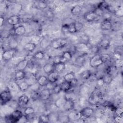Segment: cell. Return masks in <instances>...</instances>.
Here are the masks:
<instances>
[{"label":"cell","instance_id":"1","mask_svg":"<svg viewBox=\"0 0 123 123\" xmlns=\"http://www.w3.org/2000/svg\"><path fill=\"white\" fill-rule=\"evenodd\" d=\"M0 101L1 104H5L10 102L12 98V95L8 88L0 93Z\"/></svg>","mask_w":123,"mask_h":123},{"label":"cell","instance_id":"2","mask_svg":"<svg viewBox=\"0 0 123 123\" xmlns=\"http://www.w3.org/2000/svg\"><path fill=\"white\" fill-rule=\"evenodd\" d=\"M102 64L103 62L101 60L100 55L98 53L92 56L89 60V65L92 68H97Z\"/></svg>","mask_w":123,"mask_h":123},{"label":"cell","instance_id":"3","mask_svg":"<svg viewBox=\"0 0 123 123\" xmlns=\"http://www.w3.org/2000/svg\"><path fill=\"white\" fill-rule=\"evenodd\" d=\"M101 95L96 91H93L88 99V103L91 105H96L100 101Z\"/></svg>","mask_w":123,"mask_h":123},{"label":"cell","instance_id":"4","mask_svg":"<svg viewBox=\"0 0 123 123\" xmlns=\"http://www.w3.org/2000/svg\"><path fill=\"white\" fill-rule=\"evenodd\" d=\"M67 43V41L65 38H58L53 41L51 43V46L54 49H58L65 46Z\"/></svg>","mask_w":123,"mask_h":123},{"label":"cell","instance_id":"5","mask_svg":"<svg viewBox=\"0 0 123 123\" xmlns=\"http://www.w3.org/2000/svg\"><path fill=\"white\" fill-rule=\"evenodd\" d=\"M81 118H88L91 117L94 113V110L93 108L89 107H86L83 108L79 111Z\"/></svg>","mask_w":123,"mask_h":123},{"label":"cell","instance_id":"6","mask_svg":"<svg viewBox=\"0 0 123 123\" xmlns=\"http://www.w3.org/2000/svg\"><path fill=\"white\" fill-rule=\"evenodd\" d=\"M84 18L86 21L91 22L97 20L99 18V16L94 11H91L85 13L84 15Z\"/></svg>","mask_w":123,"mask_h":123},{"label":"cell","instance_id":"7","mask_svg":"<svg viewBox=\"0 0 123 123\" xmlns=\"http://www.w3.org/2000/svg\"><path fill=\"white\" fill-rule=\"evenodd\" d=\"M68 119L72 121H75L81 119V115L79 112V111L73 109L70 111L68 116Z\"/></svg>","mask_w":123,"mask_h":123},{"label":"cell","instance_id":"8","mask_svg":"<svg viewBox=\"0 0 123 123\" xmlns=\"http://www.w3.org/2000/svg\"><path fill=\"white\" fill-rule=\"evenodd\" d=\"M14 50L12 49L4 50L2 54V58L3 61L8 62L12 60L14 56Z\"/></svg>","mask_w":123,"mask_h":123},{"label":"cell","instance_id":"9","mask_svg":"<svg viewBox=\"0 0 123 123\" xmlns=\"http://www.w3.org/2000/svg\"><path fill=\"white\" fill-rule=\"evenodd\" d=\"M51 96L50 90L48 88H45L42 90L39 93V98L43 101L48 100Z\"/></svg>","mask_w":123,"mask_h":123},{"label":"cell","instance_id":"10","mask_svg":"<svg viewBox=\"0 0 123 123\" xmlns=\"http://www.w3.org/2000/svg\"><path fill=\"white\" fill-rule=\"evenodd\" d=\"M74 103L73 100L70 98H67L64 104L63 108L65 111H70L74 109Z\"/></svg>","mask_w":123,"mask_h":123},{"label":"cell","instance_id":"11","mask_svg":"<svg viewBox=\"0 0 123 123\" xmlns=\"http://www.w3.org/2000/svg\"><path fill=\"white\" fill-rule=\"evenodd\" d=\"M112 27V25L110 20L103 19L101 22L100 28L103 30H110Z\"/></svg>","mask_w":123,"mask_h":123},{"label":"cell","instance_id":"12","mask_svg":"<svg viewBox=\"0 0 123 123\" xmlns=\"http://www.w3.org/2000/svg\"><path fill=\"white\" fill-rule=\"evenodd\" d=\"M20 21V17L18 15L14 14L13 15L11 16L8 18L7 20L8 23L12 26H14L17 25Z\"/></svg>","mask_w":123,"mask_h":123},{"label":"cell","instance_id":"13","mask_svg":"<svg viewBox=\"0 0 123 123\" xmlns=\"http://www.w3.org/2000/svg\"><path fill=\"white\" fill-rule=\"evenodd\" d=\"M75 50L80 52H85L87 50L89 49L88 46L85 42H81L75 46H74Z\"/></svg>","mask_w":123,"mask_h":123},{"label":"cell","instance_id":"14","mask_svg":"<svg viewBox=\"0 0 123 123\" xmlns=\"http://www.w3.org/2000/svg\"><path fill=\"white\" fill-rule=\"evenodd\" d=\"M48 79L49 82L55 83L58 80L59 74L55 71H53L48 74Z\"/></svg>","mask_w":123,"mask_h":123},{"label":"cell","instance_id":"15","mask_svg":"<svg viewBox=\"0 0 123 123\" xmlns=\"http://www.w3.org/2000/svg\"><path fill=\"white\" fill-rule=\"evenodd\" d=\"M28 61L25 58L24 60H21L16 65V69L18 70H24L28 66Z\"/></svg>","mask_w":123,"mask_h":123},{"label":"cell","instance_id":"16","mask_svg":"<svg viewBox=\"0 0 123 123\" xmlns=\"http://www.w3.org/2000/svg\"><path fill=\"white\" fill-rule=\"evenodd\" d=\"M83 12V9L81 7V6L79 5H75L74 6L71 10V13L74 15V16H79Z\"/></svg>","mask_w":123,"mask_h":123},{"label":"cell","instance_id":"17","mask_svg":"<svg viewBox=\"0 0 123 123\" xmlns=\"http://www.w3.org/2000/svg\"><path fill=\"white\" fill-rule=\"evenodd\" d=\"M106 73L113 78L116 76L118 74V68H117L115 65L109 66L107 69Z\"/></svg>","mask_w":123,"mask_h":123},{"label":"cell","instance_id":"18","mask_svg":"<svg viewBox=\"0 0 123 123\" xmlns=\"http://www.w3.org/2000/svg\"><path fill=\"white\" fill-rule=\"evenodd\" d=\"M66 98H67L64 96L61 97L57 98L54 102V105L55 107L59 109L63 108L64 104L65 102V101L66 100Z\"/></svg>","mask_w":123,"mask_h":123},{"label":"cell","instance_id":"19","mask_svg":"<svg viewBox=\"0 0 123 123\" xmlns=\"http://www.w3.org/2000/svg\"><path fill=\"white\" fill-rule=\"evenodd\" d=\"M62 91L67 92H68L72 88L73 86L71 82L64 81L60 84Z\"/></svg>","mask_w":123,"mask_h":123},{"label":"cell","instance_id":"20","mask_svg":"<svg viewBox=\"0 0 123 123\" xmlns=\"http://www.w3.org/2000/svg\"><path fill=\"white\" fill-rule=\"evenodd\" d=\"M29 101V97L25 95H21L18 99V102L19 105L21 106L26 105Z\"/></svg>","mask_w":123,"mask_h":123},{"label":"cell","instance_id":"21","mask_svg":"<svg viewBox=\"0 0 123 123\" xmlns=\"http://www.w3.org/2000/svg\"><path fill=\"white\" fill-rule=\"evenodd\" d=\"M43 70L45 74H48L54 70V65L53 63H47L43 66Z\"/></svg>","mask_w":123,"mask_h":123},{"label":"cell","instance_id":"22","mask_svg":"<svg viewBox=\"0 0 123 123\" xmlns=\"http://www.w3.org/2000/svg\"><path fill=\"white\" fill-rule=\"evenodd\" d=\"M37 82L40 86H46L49 83L47 77L45 75L39 76L37 78Z\"/></svg>","mask_w":123,"mask_h":123},{"label":"cell","instance_id":"23","mask_svg":"<svg viewBox=\"0 0 123 123\" xmlns=\"http://www.w3.org/2000/svg\"><path fill=\"white\" fill-rule=\"evenodd\" d=\"M15 35L19 36H23L26 32V29L24 26L19 25L16 27H14Z\"/></svg>","mask_w":123,"mask_h":123},{"label":"cell","instance_id":"24","mask_svg":"<svg viewBox=\"0 0 123 123\" xmlns=\"http://www.w3.org/2000/svg\"><path fill=\"white\" fill-rule=\"evenodd\" d=\"M86 53H83V54L77 57L74 61V62L76 65L78 66L83 65L86 60Z\"/></svg>","mask_w":123,"mask_h":123},{"label":"cell","instance_id":"25","mask_svg":"<svg viewBox=\"0 0 123 123\" xmlns=\"http://www.w3.org/2000/svg\"><path fill=\"white\" fill-rule=\"evenodd\" d=\"M37 45L35 43L28 42L26 43L24 46V49L28 52H32L36 48Z\"/></svg>","mask_w":123,"mask_h":123},{"label":"cell","instance_id":"26","mask_svg":"<svg viewBox=\"0 0 123 123\" xmlns=\"http://www.w3.org/2000/svg\"><path fill=\"white\" fill-rule=\"evenodd\" d=\"M110 44L111 42L109 39L103 38L99 43L98 47L104 49H107L110 47Z\"/></svg>","mask_w":123,"mask_h":123},{"label":"cell","instance_id":"27","mask_svg":"<svg viewBox=\"0 0 123 123\" xmlns=\"http://www.w3.org/2000/svg\"><path fill=\"white\" fill-rule=\"evenodd\" d=\"M66 68L65 62H60L54 65V71L58 74L62 73Z\"/></svg>","mask_w":123,"mask_h":123},{"label":"cell","instance_id":"28","mask_svg":"<svg viewBox=\"0 0 123 123\" xmlns=\"http://www.w3.org/2000/svg\"><path fill=\"white\" fill-rule=\"evenodd\" d=\"M25 75L26 74L24 71L18 70L15 74L14 78L16 80L21 81L25 78Z\"/></svg>","mask_w":123,"mask_h":123},{"label":"cell","instance_id":"29","mask_svg":"<svg viewBox=\"0 0 123 123\" xmlns=\"http://www.w3.org/2000/svg\"><path fill=\"white\" fill-rule=\"evenodd\" d=\"M22 6L19 3H13L11 5V11L12 12H14L15 13V15H17V13L20 12L21 10H22Z\"/></svg>","mask_w":123,"mask_h":123},{"label":"cell","instance_id":"30","mask_svg":"<svg viewBox=\"0 0 123 123\" xmlns=\"http://www.w3.org/2000/svg\"><path fill=\"white\" fill-rule=\"evenodd\" d=\"M18 88L21 91H25L30 87V85L28 83L27 81H21L18 84Z\"/></svg>","mask_w":123,"mask_h":123},{"label":"cell","instance_id":"31","mask_svg":"<svg viewBox=\"0 0 123 123\" xmlns=\"http://www.w3.org/2000/svg\"><path fill=\"white\" fill-rule=\"evenodd\" d=\"M8 46H9V48H10V49L15 50L16 49V48L18 47V43L15 39L12 38V39H11L9 41Z\"/></svg>","mask_w":123,"mask_h":123},{"label":"cell","instance_id":"32","mask_svg":"<svg viewBox=\"0 0 123 123\" xmlns=\"http://www.w3.org/2000/svg\"><path fill=\"white\" fill-rule=\"evenodd\" d=\"M35 7L39 9H45L47 7V3L45 1H37L35 2Z\"/></svg>","mask_w":123,"mask_h":123},{"label":"cell","instance_id":"33","mask_svg":"<svg viewBox=\"0 0 123 123\" xmlns=\"http://www.w3.org/2000/svg\"><path fill=\"white\" fill-rule=\"evenodd\" d=\"M75 74L73 72H69L63 76L64 81L71 82L74 79H75Z\"/></svg>","mask_w":123,"mask_h":123},{"label":"cell","instance_id":"34","mask_svg":"<svg viewBox=\"0 0 123 123\" xmlns=\"http://www.w3.org/2000/svg\"><path fill=\"white\" fill-rule=\"evenodd\" d=\"M62 56L64 61H69L72 59L73 54L69 50H67L63 52Z\"/></svg>","mask_w":123,"mask_h":123},{"label":"cell","instance_id":"35","mask_svg":"<svg viewBox=\"0 0 123 123\" xmlns=\"http://www.w3.org/2000/svg\"><path fill=\"white\" fill-rule=\"evenodd\" d=\"M38 122L40 123H46L49 122V114H41L39 116L38 118Z\"/></svg>","mask_w":123,"mask_h":123},{"label":"cell","instance_id":"36","mask_svg":"<svg viewBox=\"0 0 123 123\" xmlns=\"http://www.w3.org/2000/svg\"><path fill=\"white\" fill-rule=\"evenodd\" d=\"M109 4L106 1H101L100 2H99L97 6V8L101 9L102 11H104V10H107L109 6Z\"/></svg>","mask_w":123,"mask_h":123},{"label":"cell","instance_id":"37","mask_svg":"<svg viewBox=\"0 0 123 123\" xmlns=\"http://www.w3.org/2000/svg\"><path fill=\"white\" fill-rule=\"evenodd\" d=\"M102 77L103 79L105 84L109 85V84H111L113 80V78L111 75H110L109 74H108L107 73L104 74V75H103L102 76Z\"/></svg>","mask_w":123,"mask_h":123},{"label":"cell","instance_id":"38","mask_svg":"<svg viewBox=\"0 0 123 123\" xmlns=\"http://www.w3.org/2000/svg\"><path fill=\"white\" fill-rule=\"evenodd\" d=\"M100 57L103 62V63H106L108 62H110L111 59V56L107 53H103L100 54Z\"/></svg>","mask_w":123,"mask_h":123},{"label":"cell","instance_id":"39","mask_svg":"<svg viewBox=\"0 0 123 123\" xmlns=\"http://www.w3.org/2000/svg\"><path fill=\"white\" fill-rule=\"evenodd\" d=\"M91 75V73L89 70H86L83 72L81 74L80 76L81 78L83 80H87L90 78Z\"/></svg>","mask_w":123,"mask_h":123},{"label":"cell","instance_id":"40","mask_svg":"<svg viewBox=\"0 0 123 123\" xmlns=\"http://www.w3.org/2000/svg\"><path fill=\"white\" fill-rule=\"evenodd\" d=\"M35 112L34 109L32 107H26L24 110V114L27 116L33 114Z\"/></svg>","mask_w":123,"mask_h":123},{"label":"cell","instance_id":"41","mask_svg":"<svg viewBox=\"0 0 123 123\" xmlns=\"http://www.w3.org/2000/svg\"><path fill=\"white\" fill-rule=\"evenodd\" d=\"M64 60L63 59V58L62 57V56H55L53 58V64L54 65L58 64L60 62H64Z\"/></svg>","mask_w":123,"mask_h":123},{"label":"cell","instance_id":"42","mask_svg":"<svg viewBox=\"0 0 123 123\" xmlns=\"http://www.w3.org/2000/svg\"><path fill=\"white\" fill-rule=\"evenodd\" d=\"M45 56L44 53L42 51H39L37 52L34 55V57L37 60H42Z\"/></svg>","mask_w":123,"mask_h":123},{"label":"cell","instance_id":"43","mask_svg":"<svg viewBox=\"0 0 123 123\" xmlns=\"http://www.w3.org/2000/svg\"><path fill=\"white\" fill-rule=\"evenodd\" d=\"M69 32L71 34H74L77 32L74 22L69 24Z\"/></svg>","mask_w":123,"mask_h":123},{"label":"cell","instance_id":"44","mask_svg":"<svg viewBox=\"0 0 123 123\" xmlns=\"http://www.w3.org/2000/svg\"><path fill=\"white\" fill-rule=\"evenodd\" d=\"M74 23V25H75V27L77 32L78 31H80L82 29V28H83V24L81 22L77 21Z\"/></svg>","mask_w":123,"mask_h":123},{"label":"cell","instance_id":"45","mask_svg":"<svg viewBox=\"0 0 123 123\" xmlns=\"http://www.w3.org/2000/svg\"><path fill=\"white\" fill-rule=\"evenodd\" d=\"M52 91L54 92V93L57 94L60 93L61 91H62L60 84H56V85L53 88Z\"/></svg>","mask_w":123,"mask_h":123},{"label":"cell","instance_id":"46","mask_svg":"<svg viewBox=\"0 0 123 123\" xmlns=\"http://www.w3.org/2000/svg\"><path fill=\"white\" fill-rule=\"evenodd\" d=\"M114 120L117 123H122L123 122V116L121 115H116L114 118Z\"/></svg>","mask_w":123,"mask_h":123},{"label":"cell","instance_id":"47","mask_svg":"<svg viewBox=\"0 0 123 123\" xmlns=\"http://www.w3.org/2000/svg\"><path fill=\"white\" fill-rule=\"evenodd\" d=\"M96 84H97V86L98 87H101L104 86L105 83H104V82L103 81V79L102 76L100 77L99 78H98L97 79V82H96Z\"/></svg>","mask_w":123,"mask_h":123},{"label":"cell","instance_id":"48","mask_svg":"<svg viewBox=\"0 0 123 123\" xmlns=\"http://www.w3.org/2000/svg\"><path fill=\"white\" fill-rule=\"evenodd\" d=\"M61 31L63 33H67L69 32V24H64L62 26Z\"/></svg>","mask_w":123,"mask_h":123},{"label":"cell","instance_id":"49","mask_svg":"<svg viewBox=\"0 0 123 123\" xmlns=\"http://www.w3.org/2000/svg\"><path fill=\"white\" fill-rule=\"evenodd\" d=\"M123 62L122 59H119V60H116L115 61V66L117 68H120L123 66Z\"/></svg>","mask_w":123,"mask_h":123},{"label":"cell","instance_id":"50","mask_svg":"<svg viewBox=\"0 0 123 123\" xmlns=\"http://www.w3.org/2000/svg\"><path fill=\"white\" fill-rule=\"evenodd\" d=\"M99 50V47L97 46H93L89 50L91 51L92 52H93L95 54H97Z\"/></svg>","mask_w":123,"mask_h":123},{"label":"cell","instance_id":"51","mask_svg":"<svg viewBox=\"0 0 123 123\" xmlns=\"http://www.w3.org/2000/svg\"><path fill=\"white\" fill-rule=\"evenodd\" d=\"M115 112L116 115H123V109L122 107H118L115 110Z\"/></svg>","mask_w":123,"mask_h":123},{"label":"cell","instance_id":"52","mask_svg":"<svg viewBox=\"0 0 123 123\" xmlns=\"http://www.w3.org/2000/svg\"><path fill=\"white\" fill-rule=\"evenodd\" d=\"M56 85L55 83H50L49 82L47 84V85L46 86V88H48L49 90H52L53 88H54V87Z\"/></svg>","mask_w":123,"mask_h":123},{"label":"cell","instance_id":"53","mask_svg":"<svg viewBox=\"0 0 123 123\" xmlns=\"http://www.w3.org/2000/svg\"><path fill=\"white\" fill-rule=\"evenodd\" d=\"M113 57L115 59V60L122 59V55L119 52H115V53H114Z\"/></svg>","mask_w":123,"mask_h":123},{"label":"cell","instance_id":"54","mask_svg":"<svg viewBox=\"0 0 123 123\" xmlns=\"http://www.w3.org/2000/svg\"><path fill=\"white\" fill-rule=\"evenodd\" d=\"M46 13L47 14V17L49 18H52L53 17V14L52 13V12L50 11H49V10H48L46 12Z\"/></svg>","mask_w":123,"mask_h":123},{"label":"cell","instance_id":"55","mask_svg":"<svg viewBox=\"0 0 123 123\" xmlns=\"http://www.w3.org/2000/svg\"><path fill=\"white\" fill-rule=\"evenodd\" d=\"M0 26H2L3 23H4V17L2 16H0Z\"/></svg>","mask_w":123,"mask_h":123}]
</instances>
